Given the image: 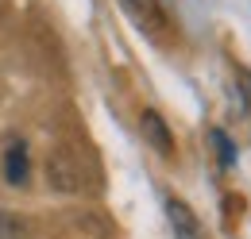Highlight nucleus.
<instances>
[{
  "label": "nucleus",
  "mask_w": 251,
  "mask_h": 239,
  "mask_svg": "<svg viewBox=\"0 0 251 239\" xmlns=\"http://www.w3.org/2000/svg\"><path fill=\"white\" fill-rule=\"evenodd\" d=\"M166 216H170V228H174V239H205L201 232V220L189 212L186 201H178V197H170L166 201Z\"/></svg>",
  "instance_id": "nucleus-1"
},
{
  "label": "nucleus",
  "mask_w": 251,
  "mask_h": 239,
  "mask_svg": "<svg viewBox=\"0 0 251 239\" xmlns=\"http://www.w3.org/2000/svg\"><path fill=\"white\" fill-rule=\"evenodd\" d=\"M120 4L131 12V20H135L139 27H147V31L162 27V8H158V0H120Z\"/></svg>",
  "instance_id": "nucleus-2"
},
{
  "label": "nucleus",
  "mask_w": 251,
  "mask_h": 239,
  "mask_svg": "<svg viewBox=\"0 0 251 239\" xmlns=\"http://www.w3.org/2000/svg\"><path fill=\"white\" fill-rule=\"evenodd\" d=\"M4 166H8V181H24V178H27V147H24L20 139L8 143V158H4Z\"/></svg>",
  "instance_id": "nucleus-3"
},
{
  "label": "nucleus",
  "mask_w": 251,
  "mask_h": 239,
  "mask_svg": "<svg viewBox=\"0 0 251 239\" xmlns=\"http://www.w3.org/2000/svg\"><path fill=\"white\" fill-rule=\"evenodd\" d=\"M143 131H147V135H151V147L155 150H162V154H170V131H166V127H162V120L155 116V112H147V116H143Z\"/></svg>",
  "instance_id": "nucleus-4"
},
{
  "label": "nucleus",
  "mask_w": 251,
  "mask_h": 239,
  "mask_svg": "<svg viewBox=\"0 0 251 239\" xmlns=\"http://www.w3.org/2000/svg\"><path fill=\"white\" fill-rule=\"evenodd\" d=\"M20 236H24V224H20L12 212L0 209V239H20Z\"/></svg>",
  "instance_id": "nucleus-5"
},
{
  "label": "nucleus",
  "mask_w": 251,
  "mask_h": 239,
  "mask_svg": "<svg viewBox=\"0 0 251 239\" xmlns=\"http://www.w3.org/2000/svg\"><path fill=\"white\" fill-rule=\"evenodd\" d=\"M213 139H217V147H220V154H224V162H232V147H228V139H224V135H213Z\"/></svg>",
  "instance_id": "nucleus-6"
}]
</instances>
